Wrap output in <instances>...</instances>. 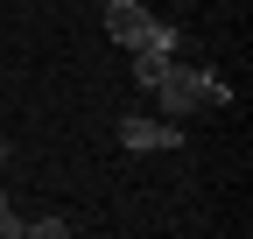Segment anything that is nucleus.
<instances>
[{
  "label": "nucleus",
  "instance_id": "f257e3e1",
  "mask_svg": "<svg viewBox=\"0 0 253 239\" xmlns=\"http://www.w3.org/2000/svg\"><path fill=\"white\" fill-rule=\"evenodd\" d=\"M148 99L162 106V120H183V113H197V106H204V71L176 56V64H169L162 78H155V92H148Z\"/></svg>",
  "mask_w": 253,
  "mask_h": 239
},
{
  "label": "nucleus",
  "instance_id": "7ed1b4c3",
  "mask_svg": "<svg viewBox=\"0 0 253 239\" xmlns=\"http://www.w3.org/2000/svg\"><path fill=\"white\" fill-rule=\"evenodd\" d=\"M148 7H141V0H113V7H106V36L120 42V49H141V36H148Z\"/></svg>",
  "mask_w": 253,
  "mask_h": 239
},
{
  "label": "nucleus",
  "instance_id": "20e7f679",
  "mask_svg": "<svg viewBox=\"0 0 253 239\" xmlns=\"http://www.w3.org/2000/svg\"><path fill=\"white\" fill-rule=\"evenodd\" d=\"M169 64H176L169 49H148V42H141V49H134V84H141V92H155V78H162Z\"/></svg>",
  "mask_w": 253,
  "mask_h": 239
},
{
  "label": "nucleus",
  "instance_id": "39448f33",
  "mask_svg": "<svg viewBox=\"0 0 253 239\" xmlns=\"http://www.w3.org/2000/svg\"><path fill=\"white\" fill-rule=\"evenodd\" d=\"M148 49H169V56H183V36H176V28L169 21H148V36H141Z\"/></svg>",
  "mask_w": 253,
  "mask_h": 239
},
{
  "label": "nucleus",
  "instance_id": "0eeeda50",
  "mask_svg": "<svg viewBox=\"0 0 253 239\" xmlns=\"http://www.w3.org/2000/svg\"><path fill=\"white\" fill-rule=\"evenodd\" d=\"M204 106H232V84L218 78V71H204Z\"/></svg>",
  "mask_w": 253,
  "mask_h": 239
},
{
  "label": "nucleus",
  "instance_id": "f03ea898",
  "mask_svg": "<svg viewBox=\"0 0 253 239\" xmlns=\"http://www.w3.org/2000/svg\"><path fill=\"white\" fill-rule=\"evenodd\" d=\"M120 141L134 148V155H169V148H183V127L176 120H155V113H126L120 120Z\"/></svg>",
  "mask_w": 253,
  "mask_h": 239
},
{
  "label": "nucleus",
  "instance_id": "6e6552de",
  "mask_svg": "<svg viewBox=\"0 0 253 239\" xmlns=\"http://www.w3.org/2000/svg\"><path fill=\"white\" fill-rule=\"evenodd\" d=\"M0 239H21V218H14V204L0 197Z\"/></svg>",
  "mask_w": 253,
  "mask_h": 239
},
{
  "label": "nucleus",
  "instance_id": "423d86ee",
  "mask_svg": "<svg viewBox=\"0 0 253 239\" xmlns=\"http://www.w3.org/2000/svg\"><path fill=\"white\" fill-rule=\"evenodd\" d=\"M71 218H21V239H63Z\"/></svg>",
  "mask_w": 253,
  "mask_h": 239
}]
</instances>
